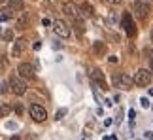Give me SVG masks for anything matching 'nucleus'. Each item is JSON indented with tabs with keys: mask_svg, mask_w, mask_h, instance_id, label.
<instances>
[{
	"mask_svg": "<svg viewBox=\"0 0 153 140\" xmlns=\"http://www.w3.org/2000/svg\"><path fill=\"white\" fill-rule=\"evenodd\" d=\"M121 27H123V31L127 32V36H136V25H134V21H132V17L128 11H125L121 17Z\"/></svg>",
	"mask_w": 153,
	"mask_h": 140,
	"instance_id": "nucleus-1",
	"label": "nucleus"
},
{
	"mask_svg": "<svg viewBox=\"0 0 153 140\" xmlns=\"http://www.w3.org/2000/svg\"><path fill=\"white\" fill-rule=\"evenodd\" d=\"M62 11H64V15H68L72 21H76V19H81L78 6H76V4L72 2V0H62Z\"/></svg>",
	"mask_w": 153,
	"mask_h": 140,
	"instance_id": "nucleus-2",
	"label": "nucleus"
},
{
	"mask_svg": "<svg viewBox=\"0 0 153 140\" xmlns=\"http://www.w3.org/2000/svg\"><path fill=\"white\" fill-rule=\"evenodd\" d=\"M132 83H134V81H132V78H131L128 74H125V72L114 74V85L119 87V89H131Z\"/></svg>",
	"mask_w": 153,
	"mask_h": 140,
	"instance_id": "nucleus-3",
	"label": "nucleus"
},
{
	"mask_svg": "<svg viewBox=\"0 0 153 140\" xmlns=\"http://www.w3.org/2000/svg\"><path fill=\"white\" fill-rule=\"evenodd\" d=\"M132 81L138 87H148L149 81H151V72H149V70H146V68H140L138 72H136V76L132 78Z\"/></svg>",
	"mask_w": 153,
	"mask_h": 140,
	"instance_id": "nucleus-4",
	"label": "nucleus"
},
{
	"mask_svg": "<svg viewBox=\"0 0 153 140\" xmlns=\"http://www.w3.org/2000/svg\"><path fill=\"white\" fill-rule=\"evenodd\" d=\"M17 72L23 80H34L36 78V70L30 63H19V66H17Z\"/></svg>",
	"mask_w": 153,
	"mask_h": 140,
	"instance_id": "nucleus-5",
	"label": "nucleus"
},
{
	"mask_svg": "<svg viewBox=\"0 0 153 140\" xmlns=\"http://www.w3.org/2000/svg\"><path fill=\"white\" fill-rule=\"evenodd\" d=\"M10 89L11 91H13L15 93V95H25V93H27V83H25V81H23L21 78H17V76H11V78H10Z\"/></svg>",
	"mask_w": 153,
	"mask_h": 140,
	"instance_id": "nucleus-6",
	"label": "nucleus"
},
{
	"mask_svg": "<svg viewBox=\"0 0 153 140\" xmlns=\"http://www.w3.org/2000/svg\"><path fill=\"white\" fill-rule=\"evenodd\" d=\"M30 115L34 121H38V123H42V121L48 119V112H45L44 106H40V104H32L30 106Z\"/></svg>",
	"mask_w": 153,
	"mask_h": 140,
	"instance_id": "nucleus-7",
	"label": "nucleus"
},
{
	"mask_svg": "<svg viewBox=\"0 0 153 140\" xmlns=\"http://www.w3.org/2000/svg\"><path fill=\"white\" fill-rule=\"evenodd\" d=\"M51 25H53L55 32H57L61 38H68V36H70V27H68V25H66V23H64L62 19H55V21L51 23Z\"/></svg>",
	"mask_w": 153,
	"mask_h": 140,
	"instance_id": "nucleus-8",
	"label": "nucleus"
},
{
	"mask_svg": "<svg viewBox=\"0 0 153 140\" xmlns=\"http://www.w3.org/2000/svg\"><path fill=\"white\" fill-rule=\"evenodd\" d=\"M132 10H134V15L138 19H146V15H148V6H146L144 0H134Z\"/></svg>",
	"mask_w": 153,
	"mask_h": 140,
	"instance_id": "nucleus-9",
	"label": "nucleus"
},
{
	"mask_svg": "<svg viewBox=\"0 0 153 140\" xmlns=\"http://www.w3.org/2000/svg\"><path fill=\"white\" fill-rule=\"evenodd\" d=\"M91 78H93V81H95V85H98L102 91H108V83H106V78H104V74H102L98 68H95V70L91 72Z\"/></svg>",
	"mask_w": 153,
	"mask_h": 140,
	"instance_id": "nucleus-10",
	"label": "nucleus"
},
{
	"mask_svg": "<svg viewBox=\"0 0 153 140\" xmlns=\"http://www.w3.org/2000/svg\"><path fill=\"white\" fill-rule=\"evenodd\" d=\"M25 51H27V40H25V38L15 40L13 48H11V55H13V57H23V53H25Z\"/></svg>",
	"mask_w": 153,
	"mask_h": 140,
	"instance_id": "nucleus-11",
	"label": "nucleus"
},
{
	"mask_svg": "<svg viewBox=\"0 0 153 140\" xmlns=\"http://www.w3.org/2000/svg\"><path fill=\"white\" fill-rule=\"evenodd\" d=\"M78 10H79V15H81V17H93V15H95L93 6L87 4V2H81V4L78 6Z\"/></svg>",
	"mask_w": 153,
	"mask_h": 140,
	"instance_id": "nucleus-12",
	"label": "nucleus"
},
{
	"mask_svg": "<svg viewBox=\"0 0 153 140\" xmlns=\"http://www.w3.org/2000/svg\"><path fill=\"white\" fill-rule=\"evenodd\" d=\"M28 13L27 11H23V13L19 15V19H17V28H19V31H23V28H27L28 27Z\"/></svg>",
	"mask_w": 153,
	"mask_h": 140,
	"instance_id": "nucleus-13",
	"label": "nucleus"
},
{
	"mask_svg": "<svg viewBox=\"0 0 153 140\" xmlns=\"http://www.w3.org/2000/svg\"><path fill=\"white\" fill-rule=\"evenodd\" d=\"M8 6H11V8L19 13V11H23V8H25V2H23V0H8Z\"/></svg>",
	"mask_w": 153,
	"mask_h": 140,
	"instance_id": "nucleus-14",
	"label": "nucleus"
},
{
	"mask_svg": "<svg viewBox=\"0 0 153 140\" xmlns=\"http://www.w3.org/2000/svg\"><path fill=\"white\" fill-rule=\"evenodd\" d=\"M74 31L78 34V38H83V23H81V19L74 21Z\"/></svg>",
	"mask_w": 153,
	"mask_h": 140,
	"instance_id": "nucleus-15",
	"label": "nucleus"
},
{
	"mask_svg": "<svg viewBox=\"0 0 153 140\" xmlns=\"http://www.w3.org/2000/svg\"><path fill=\"white\" fill-rule=\"evenodd\" d=\"M93 49H95V53H98V55H104V53H106V44H102V42H95V45H93Z\"/></svg>",
	"mask_w": 153,
	"mask_h": 140,
	"instance_id": "nucleus-16",
	"label": "nucleus"
},
{
	"mask_svg": "<svg viewBox=\"0 0 153 140\" xmlns=\"http://www.w3.org/2000/svg\"><path fill=\"white\" fill-rule=\"evenodd\" d=\"M10 112H11V106H8V104H0V118L10 115Z\"/></svg>",
	"mask_w": 153,
	"mask_h": 140,
	"instance_id": "nucleus-17",
	"label": "nucleus"
},
{
	"mask_svg": "<svg viewBox=\"0 0 153 140\" xmlns=\"http://www.w3.org/2000/svg\"><path fill=\"white\" fill-rule=\"evenodd\" d=\"M140 104H142V108H149V98L142 97V98H140Z\"/></svg>",
	"mask_w": 153,
	"mask_h": 140,
	"instance_id": "nucleus-18",
	"label": "nucleus"
},
{
	"mask_svg": "<svg viewBox=\"0 0 153 140\" xmlns=\"http://www.w3.org/2000/svg\"><path fill=\"white\" fill-rule=\"evenodd\" d=\"M2 36H4V40H8V42H10V40L13 38V32H11V31H4Z\"/></svg>",
	"mask_w": 153,
	"mask_h": 140,
	"instance_id": "nucleus-19",
	"label": "nucleus"
},
{
	"mask_svg": "<svg viewBox=\"0 0 153 140\" xmlns=\"http://www.w3.org/2000/svg\"><path fill=\"white\" fill-rule=\"evenodd\" d=\"M134 118H136V112H134V110L131 108V110H128V119H131V125H132V121H134Z\"/></svg>",
	"mask_w": 153,
	"mask_h": 140,
	"instance_id": "nucleus-20",
	"label": "nucleus"
},
{
	"mask_svg": "<svg viewBox=\"0 0 153 140\" xmlns=\"http://www.w3.org/2000/svg\"><path fill=\"white\" fill-rule=\"evenodd\" d=\"M64 114H66V110H64V108H62V110H59L57 115H55V119H62V115H64Z\"/></svg>",
	"mask_w": 153,
	"mask_h": 140,
	"instance_id": "nucleus-21",
	"label": "nucleus"
},
{
	"mask_svg": "<svg viewBox=\"0 0 153 140\" xmlns=\"http://www.w3.org/2000/svg\"><path fill=\"white\" fill-rule=\"evenodd\" d=\"M6 91H8V85H6V83H0V93H6Z\"/></svg>",
	"mask_w": 153,
	"mask_h": 140,
	"instance_id": "nucleus-22",
	"label": "nucleus"
},
{
	"mask_svg": "<svg viewBox=\"0 0 153 140\" xmlns=\"http://www.w3.org/2000/svg\"><path fill=\"white\" fill-rule=\"evenodd\" d=\"M15 112H17V114H19V115L23 114V106H21V104H17V106H15Z\"/></svg>",
	"mask_w": 153,
	"mask_h": 140,
	"instance_id": "nucleus-23",
	"label": "nucleus"
},
{
	"mask_svg": "<svg viewBox=\"0 0 153 140\" xmlns=\"http://www.w3.org/2000/svg\"><path fill=\"white\" fill-rule=\"evenodd\" d=\"M111 123H114V119H111V118H108V119H104V125H106V127H110Z\"/></svg>",
	"mask_w": 153,
	"mask_h": 140,
	"instance_id": "nucleus-24",
	"label": "nucleus"
},
{
	"mask_svg": "<svg viewBox=\"0 0 153 140\" xmlns=\"http://www.w3.org/2000/svg\"><path fill=\"white\" fill-rule=\"evenodd\" d=\"M42 25H44V27H49L51 21H49V19H42Z\"/></svg>",
	"mask_w": 153,
	"mask_h": 140,
	"instance_id": "nucleus-25",
	"label": "nucleus"
},
{
	"mask_svg": "<svg viewBox=\"0 0 153 140\" xmlns=\"http://www.w3.org/2000/svg\"><path fill=\"white\" fill-rule=\"evenodd\" d=\"M40 48H42V42H36V44H34V49H36V51H38Z\"/></svg>",
	"mask_w": 153,
	"mask_h": 140,
	"instance_id": "nucleus-26",
	"label": "nucleus"
},
{
	"mask_svg": "<svg viewBox=\"0 0 153 140\" xmlns=\"http://www.w3.org/2000/svg\"><path fill=\"white\" fill-rule=\"evenodd\" d=\"M144 138H153V133H144Z\"/></svg>",
	"mask_w": 153,
	"mask_h": 140,
	"instance_id": "nucleus-27",
	"label": "nucleus"
},
{
	"mask_svg": "<svg viewBox=\"0 0 153 140\" xmlns=\"http://www.w3.org/2000/svg\"><path fill=\"white\" fill-rule=\"evenodd\" d=\"M110 2H111V4H119L121 0H110Z\"/></svg>",
	"mask_w": 153,
	"mask_h": 140,
	"instance_id": "nucleus-28",
	"label": "nucleus"
},
{
	"mask_svg": "<svg viewBox=\"0 0 153 140\" xmlns=\"http://www.w3.org/2000/svg\"><path fill=\"white\" fill-rule=\"evenodd\" d=\"M149 55H151V63H153V51H149Z\"/></svg>",
	"mask_w": 153,
	"mask_h": 140,
	"instance_id": "nucleus-29",
	"label": "nucleus"
},
{
	"mask_svg": "<svg viewBox=\"0 0 153 140\" xmlns=\"http://www.w3.org/2000/svg\"><path fill=\"white\" fill-rule=\"evenodd\" d=\"M149 95H151V97H153V89H149Z\"/></svg>",
	"mask_w": 153,
	"mask_h": 140,
	"instance_id": "nucleus-30",
	"label": "nucleus"
},
{
	"mask_svg": "<svg viewBox=\"0 0 153 140\" xmlns=\"http://www.w3.org/2000/svg\"><path fill=\"white\" fill-rule=\"evenodd\" d=\"M151 42H153V31H151Z\"/></svg>",
	"mask_w": 153,
	"mask_h": 140,
	"instance_id": "nucleus-31",
	"label": "nucleus"
}]
</instances>
